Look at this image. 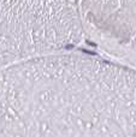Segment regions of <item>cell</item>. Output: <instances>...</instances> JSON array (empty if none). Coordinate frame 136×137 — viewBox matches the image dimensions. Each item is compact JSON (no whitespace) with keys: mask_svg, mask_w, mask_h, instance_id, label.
Returning a JSON list of instances; mask_svg holds the SVG:
<instances>
[{"mask_svg":"<svg viewBox=\"0 0 136 137\" xmlns=\"http://www.w3.org/2000/svg\"><path fill=\"white\" fill-rule=\"evenodd\" d=\"M0 137H136V72L56 53L0 71Z\"/></svg>","mask_w":136,"mask_h":137,"instance_id":"cell-1","label":"cell"},{"mask_svg":"<svg viewBox=\"0 0 136 137\" xmlns=\"http://www.w3.org/2000/svg\"><path fill=\"white\" fill-rule=\"evenodd\" d=\"M83 36L77 5L71 0H0V71L63 53Z\"/></svg>","mask_w":136,"mask_h":137,"instance_id":"cell-2","label":"cell"},{"mask_svg":"<svg viewBox=\"0 0 136 137\" xmlns=\"http://www.w3.org/2000/svg\"><path fill=\"white\" fill-rule=\"evenodd\" d=\"M84 35L116 64L136 72V0H77Z\"/></svg>","mask_w":136,"mask_h":137,"instance_id":"cell-3","label":"cell"}]
</instances>
